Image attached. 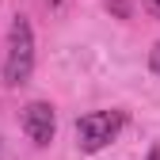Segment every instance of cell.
I'll return each mask as SVG.
<instances>
[{
	"mask_svg": "<svg viewBox=\"0 0 160 160\" xmlns=\"http://www.w3.org/2000/svg\"><path fill=\"white\" fill-rule=\"evenodd\" d=\"M19 130H23L38 149H46L53 141V133H57V111H53V103L31 99V103L19 111Z\"/></svg>",
	"mask_w": 160,
	"mask_h": 160,
	"instance_id": "obj_3",
	"label": "cell"
},
{
	"mask_svg": "<svg viewBox=\"0 0 160 160\" xmlns=\"http://www.w3.org/2000/svg\"><path fill=\"white\" fill-rule=\"evenodd\" d=\"M107 4H111V12H114L118 19H126V15H130V0H107Z\"/></svg>",
	"mask_w": 160,
	"mask_h": 160,
	"instance_id": "obj_4",
	"label": "cell"
},
{
	"mask_svg": "<svg viewBox=\"0 0 160 160\" xmlns=\"http://www.w3.org/2000/svg\"><path fill=\"white\" fill-rule=\"evenodd\" d=\"M149 69H152V72L160 76V42H156V46L149 50Z\"/></svg>",
	"mask_w": 160,
	"mask_h": 160,
	"instance_id": "obj_5",
	"label": "cell"
},
{
	"mask_svg": "<svg viewBox=\"0 0 160 160\" xmlns=\"http://www.w3.org/2000/svg\"><path fill=\"white\" fill-rule=\"evenodd\" d=\"M34 72V31L27 15H15L8 27V42H4V65H0V76H4L8 88L27 84Z\"/></svg>",
	"mask_w": 160,
	"mask_h": 160,
	"instance_id": "obj_1",
	"label": "cell"
},
{
	"mask_svg": "<svg viewBox=\"0 0 160 160\" xmlns=\"http://www.w3.org/2000/svg\"><path fill=\"white\" fill-rule=\"evenodd\" d=\"M149 160H160V145H152V149H149Z\"/></svg>",
	"mask_w": 160,
	"mask_h": 160,
	"instance_id": "obj_7",
	"label": "cell"
},
{
	"mask_svg": "<svg viewBox=\"0 0 160 160\" xmlns=\"http://www.w3.org/2000/svg\"><path fill=\"white\" fill-rule=\"evenodd\" d=\"M145 8H149V12H152L156 19H160V0H145Z\"/></svg>",
	"mask_w": 160,
	"mask_h": 160,
	"instance_id": "obj_6",
	"label": "cell"
},
{
	"mask_svg": "<svg viewBox=\"0 0 160 160\" xmlns=\"http://www.w3.org/2000/svg\"><path fill=\"white\" fill-rule=\"evenodd\" d=\"M122 126H126V111H118V107H111V111H88V114H80L76 118V149L80 152H103L118 133H122Z\"/></svg>",
	"mask_w": 160,
	"mask_h": 160,
	"instance_id": "obj_2",
	"label": "cell"
}]
</instances>
